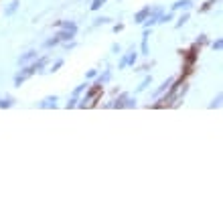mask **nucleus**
Here are the masks:
<instances>
[{
	"label": "nucleus",
	"mask_w": 223,
	"mask_h": 223,
	"mask_svg": "<svg viewBox=\"0 0 223 223\" xmlns=\"http://www.w3.org/2000/svg\"><path fill=\"white\" fill-rule=\"evenodd\" d=\"M180 8H193V0H177L175 4H172V10H180Z\"/></svg>",
	"instance_id": "1"
},
{
	"label": "nucleus",
	"mask_w": 223,
	"mask_h": 223,
	"mask_svg": "<svg viewBox=\"0 0 223 223\" xmlns=\"http://www.w3.org/2000/svg\"><path fill=\"white\" fill-rule=\"evenodd\" d=\"M34 57H37V51H26L22 57H18V65H24V63H29V61H33Z\"/></svg>",
	"instance_id": "2"
},
{
	"label": "nucleus",
	"mask_w": 223,
	"mask_h": 223,
	"mask_svg": "<svg viewBox=\"0 0 223 223\" xmlns=\"http://www.w3.org/2000/svg\"><path fill=\"white\" fill-rule=\"evenodd\" d=\"M18 6H21V2H18V0H12V2H10V6H8V8L4 10V14H6V16H12V14L16 12V8H18Z\"/></svg>",
	"instance_id": "3"
},
{
	"label": "nucleus",
	"mask_w": 223,
	"mask_h": 223,
	"mask_svg": "<svg viewBox=\"0 0 223 223\" xmlns=\"http://www.w3.org/2000/svg\"><path fill=\"white\" fill-rule=\"evenodd\" d=\"M148 14H150V8L146 6V8H142V10H140L138 14H136V21H134V22H144Z\"/></svg>",
	"instance_id": "4"
},
{
	"label": "nucleus",
	"mask_w": 223,
	"mask_h": 223,
	"mask_svg": "<svg viewBox=\"0 0 223 223\" xmlns=\"http://www.w3.org/2000/svg\"><path fill=\"white\" fill-rule=\"evenodd\" d=\"M57 37H59V41H69V39H73V37H75V33H73V31H61V33L57 34Z\"/></svg>",
	"instance_id": "5"
},
{
	"label": "nucleus",
	"mask_w": 223,
	"mask_h": 223,
	"mask_svg": "<svg viewBox=\"0 0 223 223\" xmlns=\"http://www.w3.org/2000/svg\"><path fill=\"white\" fill-rule=\"evenodd\" d=\"M55 101H57V95H53V98H47V100H43V103H39V108H55Z\"/></svg>",
	"instance_id": "6"
},
{
	"label": "nucleus",
	"mask_w": 223,
	"mask_h": 223,
	"mask_svg": "<svg viewBox=\"0 0 223 223\" xmlns=\"http://www.w3.org/2000/svg\"><path fill=\"white\" fill-rule=\"evenodd\" d=\"M150 81H152V77H150V75H146V77H144V81H142V83H140V85L136 87V93H140V91H144V89L148 87V85H150Z\"/></svg>",
	"instance_id": "7"
},
{
	"label": "nucleus",
	"mask_w": 223,
	"mask_h": 223,
	"mask_svg": "<svg viewBox=\"0 0 223 223\" xmlns=\"http://www.w3.org/2000/svg\"><path fill=\"white\" fill-rule=\"evenodd\" d=\"M110 75H112V71H110V69H106V71H103V75L98 77V83H95V85H103V83L110 79Z\"/></svg>",
	"instance_id": "8"
},
{
	"label": "nucleus",
	"mask_w": 223,
	"mask_h": 223,
	"mask_svg": "<svg viewBox=\"0 0 223 223\" xmlns=\"http://www.w3.org/2000/svg\"><path fill=\"white\" fill-rule=\"evenodd\" d=\"M126 98H128V93H122L118 100L112 103V108H124V101H126Z\"/></svg>",
	"instance_id": "9"
},
{
	"label": "nucleus",
	"mask_w": 223,
	"mask_h": 223,
	"mask_svg": "<svg viewBox=\"0 0 223 223\" xmlns=\"http://www.w3.org/2000/svg\"><path fill=\"white\" fill-rule=\"evenodd\" d=\"M170 83H172V79H167V81H164V83H162V85H160V87L154 91V95H160V93H162L164 89H168V85H170Z\"/></svg>",
	"instance_id": "10"
},
{
	"label": "nucleus",
	"mask_w": 223,
	"mask_h": 223,
	"mask_svg": "<svg viewBox=\"0 0 223 223\" xmlns=\"http://www.w3.org/2000/svg\"><path fill=\"white\" fill-rule=\"evenodd\" d=\"M106 2H108V0H93V4H91V10H100V8L106 4Z\"/></svg>",
	"instance_id": "11"
},
{
	"label": "nucleus",
	"mask_w": 223,
	"mask_h": 223,
	"mask_svg": "<svg viewBox=\"0 0 223 223\" xmlns=\"http://www.w3.org/2000/svg\"><path fill=\"white\" fill-rule=\"evenodd\" d=\"M59 43H61V41H59V37H55V39H49V41L45 43V47H47V49H51V47H57Z\"/></svg>",
	"instance_id": "12"
},
{
	"label": "nucleus",
	"mask_w": 223,
	"mask_h": 223,
	"mask_svg": "<svg viewBox=\"0 0 223 223\" xmlns=\"http://www.w3.org/2000/svg\"><path fill=\"white\" fill-rule=\"evenodd\" d=\"M85 87H87V83H81V85H77V87L73 89V98H77V95H79V93H81Z\"/></svg>",
	"instance_id": "13"
},
{
	"label": "nucleus",
	"mask_w": 223,
	"mask_h": 223,
	"mask_svg": "<svg viewBox=\"0 0 223 223\" xmlns=\"http://www.w3.org/2000/svg\"><path fill=\"white\" fill-rule=\"evenodd\" d=\"M219 106H221V93H219V95L213 100V103H209V108L213 110V108H219Z\"/></svg>",
	"instance_id": "14"
},
{
	"label": "nucleus",
	"mask_w": 223,
	"mask_h": 223,
	"mask_svg": "<svg viewBox=\"0 0 223 223\" xmlns=\"http://www.w3.org/2000/svg\"><path fill=\"white\" fill-rule=\"evenodd\" d=\"M12 103H14V100H10V98L8 100H0V108H10Z\"/></svg>",
	"instance_id": "15"
},
{
	"label": "nucleus",
	"mask_w": 223,
	"mask_h": 223,
	"mask_svg": "<svg viewBox=\"0 0 223 223\" xmlns=\"http://www.w3.org/2000/svg\"><path fill=\"white\" fill-rule=\"evenodd\" d=\"M187 21H189V14H183V16L178 18V22H177V29H180V26H183V24H185Z\"/></svg>",
	"instance_id": "16"
},
{
	"label": "nucleus",
	"mask_w": 223,
	"mask_h": 223,
	"mask_svg": "<svg viewBox=\"0 0 223 223\" xmlns=\"http://www.w3.org/2000/svg\"><path fill=\"white\" fill-rule=\"evenodd\" d=\"M211 47H213V51H221V47H223V41H221V39H217V41H215V43H213Z\"/></svg>",
	"instance_id": "17"
},
{
	"label": "nucleus",
	"mask_w": 223,
	"mask_h": 223,
	"mask_svg": "<svg viewBox=\"0 0 223 223\" xmlns=\"http://www.w3.org/2000/svg\"><path fill=\"white\" fill-rule=\"evenodd\" d=\"M126 61H128V65H134V63H136V53H134V51H132L130 55L126 57Z\"/></svg>",
	"instance_id": "18"
},
{
	"label": "nucleus",
	"mask_w": 223,
	"mask_h": 223,
	"mask_svg": "<svg viewBox=\"0 0 223 223\" xmlns=\"http://www.w3.org/2000/svg\"><path fill=\"white\" fill-rule=\"evenodd\" d=\"M61 65H63V59H59V61H57V63H55L53 67H51L49 71H51V73H55V71H59V67H61Z\"/></svg>",
	"instance_id": "19"
},
{
	"label": "nucleus",
	"mask_w": 223,
	"mask_h": 223,
	"mask_svg": "<svg viewBox=\"0 0 223 223\" xmlns=\"http://www.w3.org/2000/svg\"><path fill=\"white\" fill-rule=\"evenodd\" d=\"M106 22H110V18H95L93 26H100V24H106Z\"/></svg>",
	"instance_id": "20"
},
{
	"label": "nucleus",
	"mask_w": 223,
	"mask_h": 223,
	"mask_svg": "<svg viewBox=\"0 0 223 223\" xmlns=\"http://www.w3.org/2000/svg\"><path fill=\"white\" fill-rule=\"evenodd\" d=\"M203 43H207V34H201L199 39L195 41V45H203Z\"/></svg>",
	"instance_id": "21"
},
{
	"label": "nucleus",
	"mask_w": 223,
	"mask_h": 223,
	"mask_svg": "<svg viewBox=\"0 0 223 223\" xmlns=\"http://www.w3.org/2000/svg\"><path fill=\"white\" fill-rule=\"evenodd\" d=\"M213 4H215V0H209V2H207V4H205V6H203V8H201V12H205V10H209V8H211Z\"/></svg>",
	"instance_id": "22"
},
{
	"label": "nucleus",
	"mask_w": 223,
	"mask_h": 223,
	"mask_svg": "<svg viewBox=\"0 0 223 223\" xmlns=\"http://www.w3.org/2000/svg\"><path fill=\"white\" fill-rule=\"evenodd\" d=\"M126 67H128V61H126V57H122V61H120L118 69H126Z\"/></svg>",
	"instance_id": "23"
},
{
	"label": "nucleus",
	"mask_w": 223,
	"mask_h": 223,
	"mask_svg": "<svg viewBox=\"0 0 223 223\" xmlns=\"http://www.w3.org/2000/svg\"><path fill=\"white\" fill-rule=\"evenodd\" d=\"M95 75H98V71H95V69H91V71H87V75H85V77H87V79H93Z\"/></svg>",
	"instance_id": "24"
},
{
	"label": "nucleus",
	"mask_w": 223,
	"mask_h": 223,
	"mask_svg": "<svg viewBox=\"0 0 223 223\" xmlns=\"http://www.w3.org/2000/svg\"><path fill=\"white\" fill-rule=\"evenodd\" d=\"M75 101H77V98H73V100H69V103H67V108H75Z\"/></svg>",
	"instance_id": "25"
},
{
	"label": "nucleus",
	"mask_w": 223,
	"mask_h": 223,
	"mask_svg": "<svg viewBox=\"0 0 223 223\" xmlns=\"http://www.w3.org/2000/svg\"><path fill=\"white\" fill-rule=\"evenodd\" d=\"M112 51H114V53H120V45H112Z\"/></svg>",
	"instance_id": "26"
}]
</instances>
